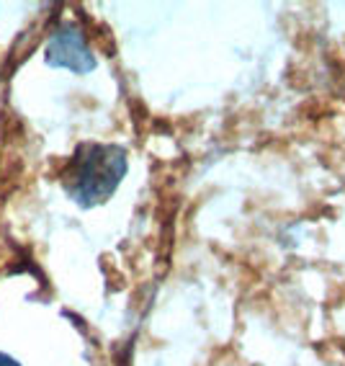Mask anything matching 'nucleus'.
<instances>
[{"label": "nucleus", "instance_id": "f257e3e1", "mask_svg": "<svg viewBox=\"0 0 345 366\" xmlns=\"http://www.w3.org/2000/svg\"><path fill=\"white\" fill-rule=\"evenodd\" d=\"M126 170H129V155L121 144L83 142L65 163L59 183L78 207L93 209L116 194Z\"/></svg>", "mask_w": 345, "mask_h": 366}, {"label": "nucleus", "instance_id": "f03ea898", "mask_svg": "<svg viewBox=\"0 0 345 366\" xmlns=\"http://www.w3.org/2000/svg\"><path fill=\"white\" fill-rule=\"evenodd\" d=\"M44 59L49 67L70 70L75 75H88L96 70V54L85 39V34L75 24H62L54 29L46 41Z\"/></svg>", "mask_w": 345, "mask_h": 366}, {"label": "nucleus", "instance_id": "7ed1b4c3", "mask_svg": "<svg viewBox=\"0 0 345 366\" xmlns=\"http://www.w3.org/2000/svg\"><path fill=\"white\" fill-rule=\"evenodd\" d=\"M0 366H21V364L14 359V356H8V353L0 351Z\"/></svg>", "mask_w": 345, "mask_h": 366}]
</instances>
